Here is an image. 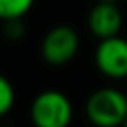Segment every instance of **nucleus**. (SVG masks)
I'll list each match as a JSON object with an SVG mask.
<instances>
[{"label": "nucleus", "instance_id": "nucleus-1", "mask_svg": "<svg viewBox=\"0 0 127 127\" xmlns=\"http://www.w3.org/2000/svg\"><path fill=\"white\" fill-rule=\"evenodd\" d=\"M85 115L89 122L97 127L122 125L127 117L125 92L113 87H103L94 91L85 103Z\"/></svg>", "mask_w": 127, "mask_h": 127}, {"label": "nucleus", "instance_id": "nucleus-2", "mask_svg": "<svg viewBox=\"0 0 127 127\" xmlns=\"http://www.w3.org/2000/svg\"><path fill=\"white\" fill-rule=\"evenodd\" d=\"M30 117L37 127H66L73 118V106L66 94L49 89L35 96Z\"/></svg>", "mask_w": 127, "mask_h": 127}, {"label": "nucleus", "instance_id": "nucleus-3", "mask_svg": "<svg viewBox=\"0 0 127 127\" xmlns=\"http://www.w3.org/2000/svg\"><path fill=\"white\" fill-rule=\"evenodd\" d=\"M78 33L70 25L52 26L40 42L42 59L52 66H63L70 63L78 51Z\"/></svg>", "mask_w": 127, "mask_h": 127}, {"label": "nucleus", "instance_id": "nucleus-4", "mask_svg": "<svg viewBox=\"0 0 127 127\" xmlns=\"http://www.w3.org/2000/svg\"><path fill=\"white\" fill-rule=\"evenodd\" d=\"M94 63L108 78H127V40L120 35L101 38L94 51Z\"/></svg>", "mask_w": 127, "mask_h": 127}, {"label": "nucleus", "instance_id": "nucleus-5", "mask_svg": "<svg viewBox=\"0 0 127 127\" xmlns=\"http://www.w3.org/2000/svg\"><path fill=\"white\" fill-rule=\"evenodd\" d=\"M124 25L122 12L117 2H96L87 16V28L96 38L118 35Z\"/></svg>", "mask_w": 127, "mask_h": 127}, {"label": "nucleus", "instance_id": "nucleus-6", "mask_svg": "<svg viewBox=\"0 0 127 127\" xmlns=\"http://www.w3.org/2000/svg\"><path fill=\"white\" fill-rule=\"evenodd\" d=\"M33 4L35 0H0V21L25 18Z\"/></svg>", "mask_w": 127, "mask_h": 127}, {"label": "nucleus", "instance_id": "nucleus-7", "mask_svg": "<svg viewBox=\"0 0 127 127\" xmlns=\"http://www.w3.org/2000/svg\"><path fill=\"white\" fill-rule=\"evenodd\" d=\"M14 101H16V92L11 80L0 73V117H5L12 110Z\"/></svg>", "mask_w": 127, "mask_h": 127}, {"label": "nucleus", "instance_id": "nucleus-8", "mask_svg": "<svg viewBox=\"0 0 127 127\" xmlns=\"http://www.w3.org/2000/svg\"><path fill=\"white\" fill-rule=\"evenodd\" d=\"M4 33L11 40H19L25 35L23 18L21 19H7V21H4Z\"/></svg>", "mask_w": 127, "mask_h": 127}, {"label": "nucleus", "instance_id": "nucleus-9", "mask_svg": "<svg viewBox=\"0 0 127 127\" xmlns=\"http://www.w3.org/2000/svg\"><path fill=\"white\" fill-rule=\"evenodd\" d=\"M96 2H118V0H96Z\"/></svg>", "mask_w": 127, "mask_h": 127}, {"label": "nucleus", "instance_id": "nucleus-10", "mask_svg": "<svg viewBox=\"0 0 127 127\" xmlns=\"http://www.w3.org/2000/svg\"><path fill=\"white\" fill-rule=\"evenodd\" d=\"M122 125H125V127H127V117H125V120H124V124H122Z\"/></svg>", "mask_w": 127, "mask_h": 127}, {"label": "nucleus", "instance_id": "nucleus-11", "mask_svg": "<svg viewBox=\"0 0 127 127\" xmlns=\"http://www.w3.org/2000/svg\"><path fill=\"white\" fill-rule=\"evenodd\" d=\"M125 96H127V89H125Z\"/></svg>", "mask_w": 127, "mask_h": 127}]
</instances>
